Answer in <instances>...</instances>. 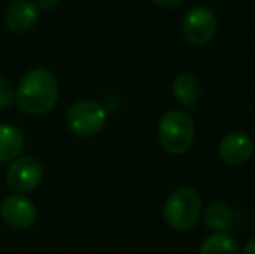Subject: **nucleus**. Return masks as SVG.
<instances>
[{"label": "nucleus", "instance_id": "1", "mask_svg": "<svg viewBox=\"0 0 255 254\" xmlns=\"http://www.w3.org/2000/svg\"><path fill=\"white\" fill-rule=\"evenodd\" d=\"M59 98L57 78L45 68L26 71L16 87V103L26 115H45Z\"/></svg>", "mask_w": 255, "mask_h": 254}, {"label": "nucleus", "instance_id": "2", "mask_svg": "<svg viewBox=\"0 0 255 254\" xmlns=\"http://www.w3.org/2000/svg\"><path fill=\"white\" fill-rule=\"evenodd\" d=\"M195 122L184 110H170L158 122V141L170 155H182L193 145Z\"/></svg>", "mask_w": 255, "mask_h": 254}, {"label": "nucleus", "instance_id": "3", "mask_svg": "<svg viewBox=\"0 0 255 254\" xmlns=\"http://www.w3.org/2000/svg\"><path fill=\"white\" fill-rule=\"evenodd\" d=\"M200 216H202V197L195 188H177L167 197L163 204V220L172 230H189L198 223Z\"/></svg>", "mask_w": 255, "mask_h": 254}, {"label": "nucleus", "instance_id": "4", "mask_svg": "<svg viewBox=\"0 0 255 254\" xmlns=\"http://www.w3.org/2000/svg\"><path fill=\"white\" fill-rule=\"evenodd\" d=\"M106 124V110L96 101H77L66 112V126L77 136H96Z\"/></svg>", "mask_w": 255, "mask_h": 254}, {"label": "nucleus", "instance_id": "5", "mask_svg": "<svg viewBox=\"0 0 255 254\" xmlns=\"http://www.w3.org/2000/svg\"><path fill=\"white\" fill-rule=\"evenodd\" d=\"M181 30L191 45H205L217 33V16L210 7H193L184 14Z\"/></svg>", "mask_w": 255, "mask_h": 254}, {"label": "nucleus", "instance_id": "6", "mask_svg": "<svg viewBox=\"0 0 255 254\" xmlns=\"http://www.w3.org/2000/svg\"><path fill=\"white\" fill-rule=\"evenodd\" d=\"M44 167L35 157H17L5 171V183L17 193L31 192L40 185Z\"/></svg>", "mask_w": 255, "mask_h": 254}, {"label": "nucleus", "instance_id": "7", "mask_svg": "<svg viewBox=\"0 0 255 254\" xmlns=\"http://www.w3.org/2000/svg\"><path fill=\"white\" fill-rule=\"evenodd\" d=\"M0 218L10 228L24 230V228H30L37 220V206L28 197L14 193V195H9L2 200Z\"/></svg>", "mask_w": 255, "mask_h": 254}, {"label": "nucleus", "instance_id": "8", "mask_svg": "<svg viewBox=\"0 0 255 254\" xmlns=\"http://www.w3.org/2000/svg\"><path fill=\"white\" fill-rule=\"evenodd\" d=\"M254 153V141L247 132L231 131L219 143V155L229 166H243Z\"/></svg>", "mask_w": 255, "mask_h": 254}, {"label": "nucleus", "instance_id": "9", "mask_svg": "<svg viewBox=\"0 0 255 254\" xmlns=\"http://www.w3.org/2000/svg\"><path fill=\"white\" fill-rule=\"evenodd\" d=\"M40 7L33 0H16L3 12L5 26L14 33H26L37 24Z\"/></svg>", "mask_w": 255, "mask_h": 254}, {"label": "nucleus", "instance_id": "10", "mask_svg": "<svg viewBox=\"0 0 255 254\" xmlns=\"http://www.w3.org/2000/svg\"><path fill=\"white\" fill-rule=\"evenodd\" d=\"M172 92L182 106L193 108L202 98V84H200L196 75L184 71V73H179L175 77L174 84H172Z\"/></svg>", "mask_w": 255, "mask_h": 254}, {"label": "nucleus", "instance_id": "11", "mask_svg": "<svg viewBox=\"0 0 255 254\" xmlns=\"http://www.w3.org/2000/svg\"><path fill=\"white\" fill-rule=\"evenodd\" d=\"M24 148V134L16 126L0 124V162H9L21 155Z\"/></svg>", "mask_w": 255, "mask_h": 254}, {"label": "nucleus", "instance_id": "12", "mask_svg": "<svg viewBox=\"0 0 255 254\" xmlns=\"http://www.w3.org/2000/svg\"><path fill=\"white\" fill-rule=\"evenodd\" d=\"M203 220L210 230L226 232L233 225V211L226 202H212L205 209Z\"/></svg>", "mask_w": 255, "mask_h": 254}, {"label": "nucleus", "instance_id": "13", "mask_svg": "<svg viewBox=\"0 0 255 254\" xmlns=\"http://www.w3.org/2000/svg\"><path fill=\"white\" fill-rule=\"evenodd\" d=\"M200 254H240V248L226 232H214L202 242Z\"/></svg>", "mask_w": 255, "mask_h": 254}, {"label": "nucleus", "instance_id": "14", "mask_svg": "<svg viewBox=\"0 0 255 254\" xmlns=\"http://www.w3.org/2000/svg\"><path fill=\"white\" fill-rule=\"evenodd\" d=\"M12 103H16V89L7 78L0 77V108H9Z\"/></svg>", "mask_w": 255, "mask_h": 254}, {"label": "nucleus", "instance_id": "15", "mask_svg": "<svg viewBox=\"0 0 255 254\" xmlns=\"http://www.w3.org/2000/svg\"><path fill=\"white\" fill-rule=\"evenodd\" d=\"M154 5L161 7V9H175V7L181 5L184 0H153Z\"/></svg>", "mask_w": 255, "mask_h": 254}, {"label": "nucleus", "instance_id": "16", "mask_svg": "<svg viewBox=\"0 0 255 254\" xmlns=\"http://www.w3.org/2000/svg\"><path fill=\"white\" fill-rule=\"evenodd\" d=\"M40 9H44V10H52V9H56L57 5H59V0H38V3H37Z\"/></svg>", "mask_w": 255, "mask_h": 254}, {"label": "nucleus", "instance_id": "17", "mask_svg": "<svg viewBox=\"0 0 255 254\" xmlns=\"http://www.w3.org/2000/svg\"><path fill=\"white\" fill-rule=\"evenodd\" d=\"M240 254H255V237L247 242L243 251H240Z\"/></svg>", "mask_w": 255, "mask_h": 254}]
</instances>
